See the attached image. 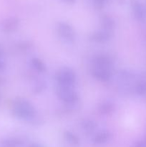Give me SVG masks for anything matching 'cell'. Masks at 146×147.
I'll list each match as a JSON object with an SVG mask.
<instances>
[{"label":"cell","mask_w":146,"mask_h":147,"mask_svg":"<svg viewBox=\"0 0 146 147\" xmlns=\"http://www.w3.org/2000/svg\"><path fill=\"white\" fill-rule=\"evenodd\" d=\"M101 24L103 30L112 32L115 27V22L113 19L109 16H104L101 20Z\"/></svg>","instance_id":"15"},{"label":"cell","mask_w":146,"mask_h":147,"mask_svg":"<svg viewBox=\"0 0 146 147\" xmlns=\"http://www.w3.org/2000/svg\"><path fill=\"white\" fill-rule=\"evenodd\" d=\"M19 25V20L15 18L9 19L4 22V30L7 32L14 31V30L17 28Z\"/></svg>","instance_id":"16"},{"label":"cell","mask_w":146,"mask_h":147,"mask_svg":"<svg viewBox=\"0 0 146 147\" xmlns=\"http://www.w3.org/2000/svg\"><path fill=\"white\" fill-rule=\"evenodd\" d=\"M4 67H5V64H4V62L0 58V70H4Z\"/></svg>","instance_id":"20"},{"label":"cell","mask_w":146,"mask_h":147,"mask_svg":"<svg viewBox=\"0 0 146 147\" xmlns=\"http://www.w3.org/2000/svg\"><path fill=\"white\" fill-rule=\"evenodd\" d=\"M59 35L67 42H74L76 39V34L74 29L70 24L66 22L58 23L57 26Z\"/></svg>","instance_id":"4"},{"label":"cell","mask_w":146,"mask_h":147,"mask_svg":"<svg viewBox=\"0 0 146 147\" xmlns=\"http://www.w3.org/2000/svg\"><path fill=\"white\" fill-rule=\"evenodd\" d=\"M92 65L101 66V67H107V68L113 69V63L112 59L106 55H99L95 56L92 61Z\"/></svg>","instance_id":"7"},{"label":"cell","mask_w":146,"mask_h":147,"mask_svg":"<svg viewBox=\"0 0 146 147\" xmlns=\"http://www.w3.org/2000/svg\"><path fill=\"white\" fill-rule=\"evenodd\" d=\"M56 94L60 100L65 103V108H67V109L74 111L77 109L79 97L77 93L74 90V88L57 85Z\"/></svg>","instance_id":"2"},{"label":"cell","mask_w":146,"mask_h":147,"mask_svg":"<svg viewBox=\"0 0 146 147\" xmlns=\"http://www.w3.org/2000/svg\"><path fill=\"white\" fill-rule=\"evenodd\" d=\"M133 10L135 18L140 22L146 21V7L142 3L135 1L133 3Z\"/></svg>","instance_id":"8"},{"label":"cell","mask_w":146,"mask_h":147,"mask_svg":"<svg viewBox=\"0 0 146 147\" xmlns=\"http://www.w3.org/2000/svg\"><path fill=\"white\" fill-rule=\"evenodd\" d=\"M57 85L74 88L76 83V75L74 70L70 67L60 69L56 75Z\"/></svg>","instance_id":"3"},{"label":"cell","mask_w":146,"mask_h":147,"mask_svg":"<svg viewBox=\"0 0 146 147\" xmlns=\"http://www.w3.org/2000/svg\"><path fill=\"white\" fill-rule=\"evenodd\" d=\"M13 113L19 119L34 121L37 120V111L29 100L24 98H17L13 104Z\"/></svg>","instance_id":"1"},{"label":"cell","mask_w":146,"mask_h":147,"mask_svg":"<svg viewBox=\"0 0 146 147\" xmlns=\"http://www.w3.org/2000/svg\"><path fill=\"white\" fill-rule=\"evenodd\" d=\"M29 147H44L42 145L40 144H37V143H32L30 144Z\"/></svg>","instance_id":"21"},{"label":"cell","mask_w":146,"mask_h":147,"mask_svg":"<svg viewBox=\"0 0 146 147\" xmlns=\"http://www.w3.org/2000/svg\"><path fill=\"white\" fill-rule=\"evenodd\" d=\"M145 140H146V139H145Z\"/></svg>","instance_id":"22"},{"label":"cell","mask_w":146,"mask_h":147,"mask_svg":"<svg viewBox=\"0 0 146 147\" xmlns=\"http://www.w3.org/2000/svg\"><path fill=\"white\" fill-rule=\"evenodd\" d=\"M30 64L34 70L37 73H42L46 71V66L42 60L37 57H33L30 60Z\"/></svg>","instance_id":"12"},{"label":"cell","mask_w":146,"mask_h":147,"mask_svg":"<svg viewBox=\"0 0 146 147\" xmlns=\"http://www.w3.org/2000/svg\"><path fill=\"white\" fill-rule=\"evenodd\" d=\"M133 90L135 93L140 96H146V80L145 79H140L137 80L134 86Z\"/></svg>","instance_id":"11"},{"label":"cell","mask_w":146,"mask_h":147,"mask_svg":"<svg viewBox=\"0 0 146 147\" xmlns=\"http://www.w3.org/2000/svg\"><path fill=\"white\" fill-rule=\"evenodd\" d=\"M81 127L84 131L87 132V133H92L96 129L97 124H96L94 121L90 120V119H85V120H83L82 121Z\"/></svg>","instance_id":"14"},{"label":"cell","mask_w":146,"mask_h":147,"mask_svg":"<svg viewBox=\"0 0 146 147\" xmlns=\"http://www.w3.org/2000/svg\"><path fill=\"white\" fill-rule=\"evenodd\" d=\"M22 144V141L17 138H9L3 140L0 144L1 147H18Z\"/></svg>","instance_id":"13"},{"label":"cell","mask_w":146,"mask_h":147,"mask_svg":"<svg viewBox=\"0 0 146 147\" xmlns=\"http://www.w3.org/2000/svg\"><path fill=\"white\" fill-rule=\"evenodd\" d=\"M98 110L100 113L104 115L111 114L115 110V105L112 102L107 101L102 102L98 106Z\"/></svg>","instance_id":"10"},{"label":"cell","mask_w":146,"mask_h":147,"mask_svg":"<svg viewBox=\"0 0 146 147\" xmlns=\"http://www.w3.org/2000/svg\"><path fill=\"white\" fill-rule=\"evenodd\" d=\"M111 137V134L108 131H102L96 134L93 138V142L96 144H104L107 143Z\"/></svg>","instance_id":"9"},{"label":"cell","mask_w":146,"mask_h":147,"mask_svg":"<svg viewBox=\"0 0 146 147\" xmlns=\"http://www.w3.org/2000/svg\"><path fill=\"white\" fill-rule=\"evenodd\" d=\"M44 88H45V83L43 81H38L36 83L35 86H34V92H35L37 93H40V92L43 91Z\"/></svg>","instance_id":"18"},{"label":"cell","mask_w":146,"mask_h":147,"mask_svg":"<svg viewBox=\"0 0 146 147\" xmlns=\"http://www.w3.org/2000/svg\"><path fill=\"white\" fill-rule=\"evenodd\" d=\"M112 37V32L103 30L94 32L90 35V40L97 43H104L109 41Z\"/></svg>","instance_id":"6"},{"label":"cell","mask_w":146,"mask_h":147,"mask_svg":"<svg viewBox=\"0 0 146 147\" xmlns=\"http://www.w3.org/2000/svg\"><path fill=\"white\" fill-rule=\"evenodd\" d=\"M113 69L92 65L91 73L93 77L101 82H107L111 79Z\"/></svg>","instance_id":"5"},{"label":"cell","mask_w":146,"mask_h":147,"mask_svg":"<svg viewBox=\"0 0 146 147\" xmlns=\"http://www.w3.org/2000/svg\"><path fill=\"white\" fill-rule=\"evenodd\" d=\"M133 147H146V140L138 141L135 142L133 145Z\"/></svg>","instance_id":"19"},{"label":"cell","mask_w":146,"mask_h":147,"mask_svg":"<svg viewBox=\"0 0 146 147\" xmlns=\"http://www.w3.org/2000/svg\"><path fill=\"white\" fill-rule=\"evenodd\" d=\"M64 136V139H66V141H67L69 144L72 145V146H77V145L79 144L80 140H79L78 137H77L74 133H72V132L65 131Z\"/></svg>","instance_id":"17"}]
</instances>
